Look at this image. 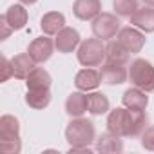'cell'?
I'll return each instance as SVG.
<instances>
[{
	"instance_id": "6da1fadb",
	"label": "cell",
	"mask_w": 154,
	"mask_h": 154,
	"mask_svg": "<svg viewBox=\"0 0 154 154\" xmlns=\"http://www.w3.org/2000/svg\"><path fill=\"white\" fill-rule=\"evenodd\" d=\"M145 111H131L125 105L116 107L107 116V129L120 138H134L140 136L147 127Z\"/></svg>"
},
{
	"instance_id": "7a4b0ae2",
	"label": "cell",
	"mask_w": 154,
	"mask_h": 154,
	"mask_svg": "<svg viewBox=\"0 0 154 154\" xmlns=\"http://www.w3.org/2000/svg\"><path fill=\"white\" fill-rule=\"evenodd\" d=\"M65 140L71 147L76 149H91V143L96 141L94 123L85 118H72L65 129Z\"/></svg>"
},
{
	"instance_id": "3957f363",
	"label": "cell",
	"mask_w": 154,
	"mask_h": 154,
	"mask_svg": "<svg viewBox=\"0 0 154 154\" xmlns=\"http://www.w3.org/2000/svg\"><path fill=\"white\" fill-rule=\"evenodd\" d=\"M129 80L134 87L152 93L154 91V65L143 58H136L129 67Z\"/></svg>"
},
{
	"instance_id": "277c9868",
	"label": "cell",
	"mask_w": 154,
	"mask_h": 154,
	"mask_svg": "<svg viewBox=\"0 0 154 154\" xmlns=\"http://www.w3.org/2000/svg\"><path fill=\"white\" fill-rule=\"evenodd\" d=\"M78 62L84 67H98L105 60V45L100 38H87L78 47Z\"/></svg>"
},
{
	"instance_id": "5b68a950",
	"label": "cell",
	"mask_w": 154,
	"mask_h": 154,
	"mask_svg": "<svg viewBox=\"0 0 154 154\" xmlns=\"http://www.w3.org/2000/svg\"><path fill=\"white\" fill-rule=\"evenodd\" d=\"M120 29V18L112 13H100L93 20V33L100 40H112Z\"/></svg>"
},
{
	"instance_id": "8992f818",
	"label": "cell",
	"mask_w": 154,
	"mask_h": 154,
	"mask_svg": "<svg viewBox=\"0 0 154 154\" xmlns=\"http://www.w3.org/2000/svg\"><path fill=\"white\" fill-rule=\"evenodd\" d=\"M116 38L131 54L140 53L145 45V35L141 31H138V27H123V29H120Z\"/></svg>"
},
{
	"instance_id": "52a82bcc",
	"label": "cell",
	"mask_w": 154,
	"mask_h": 154,
	"mask_svg": "<svg viewBox=\"0 0 154 154\" xmlns=\"http://www.w3.org/2000/svg\"><path fill=\"white\" fill-rule=\"evenodd\" d=\"M100 76H102V84L120 85V84H123L129 78V71L125 69L123 63H111V62H107L105 65H102Z\"/></svg>"
},
{
	"instance_id": "ba28073f",
	"label": "cell",
	"mask_w": 154,
	"mask_h": 154,
	"mask_svg": "<svg viewBox=\"0 0 154 154\" xmlns=\"http://www.w3.org/2000/svg\"><path fill=\"white\" fill-rule=\"evenodd\" d=\"M54 47H56V45H54V42H53L51 38L40 36V38H35V40L29 44L27 53L33 56V60H35L36 63H44V62H47V60L51 58Z\"/></svg>"
},
{
	"instance_id": "9c48e42d",
	"label": "cell",
	"mask_w": 154,
	"mask_h": 154,
	"mask_svg": "<svg viewBox=\"0 0 154 154\" xmlns=\"http://www.w3.org/2000/svg\"><path fill=\"white\" fill-rule=\"evenodd\" d=\"M72 13L76 18H80L84 22L94 20L102 13V2L100 0H74Z\"/></svg>"
},
{
	"instance_id": "30bf717a",
	"label": "cell",
	"mask_w": 154,
	"mask_h": 154,
	"mask_svg": "<svg viewBox=\"0 0 154 154\" xmlns=\"http://www.w3.org/2000/svg\"><path fill=\"white\" fill-rule=\"evenodd\" d=\"M78 44H80V35L72 27H63L54 38V45H56L58 53H63V54L72 53L78 47Z\"/></svg>"
},
{
	"instance_id": "8fae6325",
	"label": "cell",
	"mask_w": 154,
	"mask_h": 154,
	"mask_svg": "<svg viewBox=\"0 0 154 154\" xmlns=\"http://www.w3.org/2000/svg\"><path fill=\"white\" fill-rule=\"evenodd\" d=\"M102 84V76L96 69H82L74 76V85L78 91H94Z\"/></svg>"
},
{
	"instance_id": "7c38bea8",
	"label": "cell",
	"mask_w": 154,
	"mask_h": 154,
	"mask_svg": "<svg viewBox=\"0 0 154 154\" xmlns=\"http://www.w3.org/2000/svg\"><path fill=\"white\" fill-rule=\"evenodd\" d=\"M11 65H13V76L18 80H26L31 74V71L36 67V62L33 60V56L29 53H20L15 58H11Z\"/></svg>"
},
{
	"instance_id": "4fadbf2b",
	"label": "cell",
	"mask_w": 154,
	"mask_h": 154,
	"mask_svg": "<svg viewBox=\"0 0 154 154\" xmlns=\"http://www.w3.org/2000/svg\"><path fill=\"white\" fill-rule=\"evenodd\" d=\"M122 102L131 111H145L147 105H149V96H147L145 91H141L138 87H132V89H127L123 93Z\"/></svg>"
},
{
	"instance_id": "5bb4252c",
	"label": "cell",
	"mask_w": 154,
	"mask_h": 154,
	"mask_svg": "<svg viewBox=\"0 0 154 154\" xmlns=\"http://www.w3.org/2000/svg\"><path fill=\"white\" fill-rule=\"evenodd\" d=\"M131 24L143 33H154V8H138V11L131 17Z\"/></svg>"
},
{
	"instance_id": "9a60e30c",
	"label": "cell",
	"mask_w": 154,
	"mask_h": 154,
	"mask_svg": "<svg viewBox=\"0 0 154 154\" xmlns=\"http://www.w3.org/2000/svg\"><path fill=\"white\" fill-rule=\"evenodd\" d=\"M94 143H96V150L98 152H103V154H116V152H122L123 150V143H122L120 136L112 134L111 131L100 134Z\"/></svg>"
},
{
	"instance_id": "2e32d148",
	"label": "cell",
	"mask_w": 154,
	"mask_h": 154,
	"mask_svg": "<svg viewBox=\"0 0 154 154\" xmlns=\"http://www.w3.org/2000/svg\"><path fill=\"white\" fill-rule=\"evenodd\" d=\"M65 112L71 118H80L87 112V94L71 93L65 100Z\"/></svg>"
},
{
	"instance_id": "e0dca14e",
	"label": "cell",
	"mask_w": 154,
	"mask_h": 154,
	"mask_svg": "<svg viewBox=\"0 0 154 154\" xmlns=\"http://www.w3.org/2000/svg\"><path fill=\"white\" fill-rule=\"evenodd\" d=\"M40 27H42L44 35H58L65 27V17L58 11H49L42 17Z\"/></svg>"
},
{
	"instance_id": "ac0fdd59",
	"label": "cell",
	"mask_w": 154,
	"mask_h": 154,
	"mask_svg": "<svg viewBox=\"0 0 154 154\" xmlns=\"http://www.w3.org/2000/svg\"><path fill=\"white\" fill-rule=\"evenodd\" d=\"M8 24L13 27V31H18V29H24L26 24H27V9L22 6V4H13L9 6V9L4 13Z\"/></svg>"
},
{
	"instance_id": "d6986e66",
	"label": "cell",
	"mask_w": 154,
	"mask_h": 154,
	"mask_svg": "<svg viewBox=\"0 0 154 154\" xmlns=\"http://www.w3.org/2000/svg\"><path fill=\"white\" fill-rule=\"evenodd\" d=\"M51 74L44 69V67H35L31 71V74L26 78L27 89L29 91H36V89H49L51 87Z\"/></svg>"
},
{
	"instance_id": "ffe728a7",
	"label": "cell",
	"mask_w": 154,
	"mask_h": 154,
	"mask_svg": "<svg viewBox=\"0 0 154 154\" xmlns=\"http://www.w3.org/2000/svg\"><path fill=\"white\" fill-rule=\"evenodd\" d=\"M129 56H131V53L118 40H111L105 45V60L111 63H123L125 65L129 62Z\"/></svg>"
},
{
	"instance_id": "44dd1931",
	"label": "cell",
	"mask_w": 154,
	"mask_h": 154,
	"mask_svg": "<svg viewBox=\"0 0 154 154\" xmlns=\"http://www.w3.org/2000/svg\"><path fill=\"white\" fill-rule=\"evenodd\" d=\"M26 103L31 107V109H45L49 103H51V91L49 89H36V91H29L27 89V94H26Z\"/></svg>"
},
{
	"instance_id": "7402d4cb",
	"label": "cell",
	"mask_w": 154,
	"mask_h": 154,
	"mask_svg": "<svg viewBox=\"0 0 154 154\" xmlns=\"http://www.w3.org/2000/svg\"><path fill=\"white\" fill-rule=\"evenodd\" d=\"M87 111L93 116H102L109 111V98L103 93H91L87 94Z\"/></svg>"
},
{
	"instance_id": "603a6c76",
	"label": "cell",
	"mask_w": 154,
	"mask_h": 154,
	"mask_svg": "<svg viewBox=\"0 0 154 154\" xmlns=\"http://www.w3.org/2000/svg\"><path fill=\"white\" fill-rule=\"evenodd\" d=\"M0 134L6 136H18L20 134V122L11 116V114H4L0 118Z\"/></svg>"
},
{
	"instance_id": "cb8c5ba5",
	"label": "cell",
	"mask_w": 154,
	"mask_h": 154,
	"mask_svg": "<svg viewBox=\"0 0 154 154\" xmlns=\"http://www.w3.org/2000/svg\"><path fill=\"white\" fill-rule=\"evenodd\" d=\"M0 150L6 154H18L22 150V141H20V134L18 136H6L0 134Z\"/></svg>"
},
{
	"instance_id": "d4e9b609",
	"label": "cell",
	"mask_w": 154,
	"mask_h": 154,
	"mask_svg": "<svg viewBox=\"0 0 154 154\" xmlns=\"http://www.w3.org/2000/svg\"><path fill=\"white\" fill-rule=\"evenodd\" d=\"M112 8H114V11H116L118 17L131 18L138 11V0H114Z\"/></svg>"
},
{
	"instance_id": "484cf974",
	"label": "cell",
	"mask_w": 154,
	"mask_h": 154,
	"mask_svg": "<svg viewBox=\"0 0 154 154\" xmlns=\"http://www.w3.org/2000/svg\"><path fill=\"white\" fill-rule=\"evenodd\" d=\"M141 147L154 152V125L147 127V129L141 132Z\"/></svg>"
},
{
	"instance_id": "4316f807",
	"label": "cell",
	"mask_w": 154,
	"mask_h": 154,
	"mask_svg": "<svg viewBox=\"0 0 154 154\" xmlns=\"http://www.w3.org/2000/svg\"><path fill=\"white\" fill-rule=\"evenodd\" d=\"M0 82H8L11 76H13V65L11 60H8L6 56H2V67H0Z\"/></svg>"
},
{
	"instance_id": "83f0119b",
	"label": "cell",
	"mask_w": 154,
	"mask_h": 154,
	"mask_svg": "<svg viewBox=\"0 0 154 154\" xmlns=\"http://www.w3.org/2000/svg\"><path fill=\"white\" fill-rule=\"evenodd\" d=\"M11 31H13V27L8 24L6 17L2 15V17H0V40H6V38L11 35Z\"/></svg>"
},
{
	"instance_id": "f1b7e54d",
	"label": "cell",
	"mask_w": 154,
	"mask_h": 154,
	"mask_svg": "<svg viewBox=\"0 0 154 154\" xmlns=\"http://www.w3.org/2000/svg\"><path fill=\"white\" fill-rule=\"evenodd\" d=\"M20 2H22V4H26V6H31V4H36L38 0H20Z\"/></svg>"
},
{
	"instance_id": "f546056e",
	"label": "cell",
	"mask_w": 154,
	"mask_h": 154,
	"mask_svg": "<svg viewBox=\"0 0 154 154\" xmlns=\"http://www.w3.org/2000/svg\"><path fill=\"white\" fill-rule=\"evenodd\" d=\"M143 4H145V6H150V8H154V0H143Z\"/></svg>"
}]
</instances>
